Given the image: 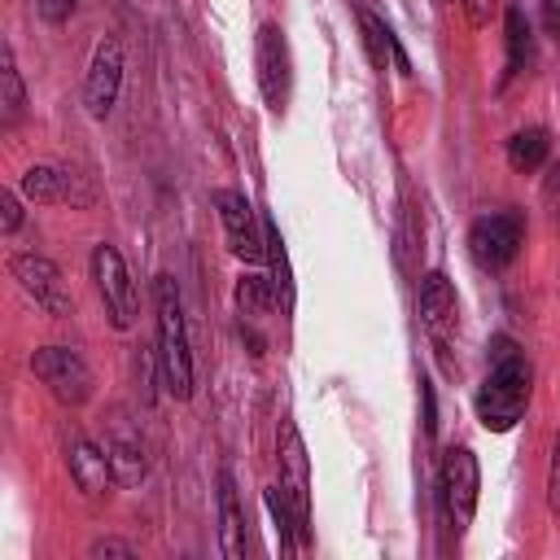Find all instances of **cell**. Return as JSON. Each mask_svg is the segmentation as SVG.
<instances>
[{
	"instance_id": "obj_7",
	"label": "cell",
	"mask_w": 560,
	"mask_h": 560,
	"mask_svg": "<svg viewBox=\"0 0 560 560\" xmlns=\"http://www.w3.org/2000/svg\"><path fill=\"white\" fill-rule=\"evenodd\" d=\"M92 280H96V293L105 302L109 324L114 328H131L136 315H140V298H136V284H131V271H127L122 254L109 241H101L92 249Z\"/></svg>"
},
{
	"instance_id": "obj_18",
	"label": "cell",
	"mask_w": 560,
	"mask_h": 560,
	"mask_svg": "<svg viewBox=\"0 0 560 560\" xmlns=\"http://www.w3.org/2000/svg\"><path fill=\"white\" fill-rule=\"evenodd\" d=\"M547 153H551V136L542 127H521L508 136V166L529 175L538 166H547Z\"/></svg>"
},
{
	"instance_id": "obj_9",
	"label": "cell",
	"mask_w": 560,
	"mask_h": 560,
	"mask_svg": "<svg viewBox=\"0 0 560 560\" xmlns=\"http://www.w3.org/2000/svg\"><path fill=\"white\" fill-rule=\"evenodd\" d=\"M214 210H219V223H223V236H228V249L241 258V262H258L267 254V236H262V223L249 206L245 192L236 188H214L210 192Z\"/></svg>"
},
{
	"instance_id": "obj_4",
	"label": "cell",
	"mask_w": 560,
	"mask_h": 560,
	"mask_svg": "<svg viewBox=\"0 0 560 560\" xmlns=\"http://www.w3.org/2000/svg\"><path fill=\"white\" fill-rule=\"evenodd\" d=\"M276 468H280V494L289 499L298 529H302V547H306L311 542V459H306V446L293 420H284L276 433Z\"/></svg>"
},
{
	"instance_id": "obj_14",
	"label": "cell",
	"mask_w": 560,
	"mask_h": 560,
	"mask_svg": "<svg viewBox=\"0 0 560 560\" xmlns=\"http://www.w3.org/2000/svg\"><path fill=\"white\" fill-rule=\"evenodd\" d=\"M22 192H26L31 201H44V206H57V201L92 206V201H96V192H92L79 175L61 171V166H31V171L22 175Z\"/></svg>"
},
{
	"instance_id": "obj_27",
	"label": "cell",
	"mask_w": 560,
	"mask_h": 560,
	"mask_svg": "<svg viewBox=\"0 0 560 560\" xmlns=\"http://www.w3.org/2000/svg\"><path fill=\"white\" fill-rule=\"evenodd\" d=\"M542 201L551 210H560V162H547V175H542Z\"/></svg>"
},
{
	"instance_id": "obj_21",
	"label": "cell",
	"mask_w": 560,
	"mask_h": 560,
	"mask_svg": "<svg viewBox=\"0 0 560 560\" xmlns=\"http://www.w3.org/2000/svg\"><path fill=\"white\" fill-rule=\"evenodd\" d=\"M262 236H267V262H271V284H276V298L280 306L289 311L293 306V271H289V254H284V236L271 219H262Z\"/></svg>"
},
{
	"instance_id": "obj_16",
	"label": "cell",
	"mask_w": 560,
	"mask_h": 560,
	"mask_svg": "<svg viewBox=\"0 0 560 560\" xmlns=\"http://www.w3.org/2000/svg\"><path fill=\"white\" fill-rule=\"evenodd\" d=\"M219 538H223V556L241 560L245 556V512H241V494H236V477L223 468L219 472Z\"/></svg>"
},
{
	"instance_id": "obj_30",
	"label": "cell",
	"mask_w": 560,
	"mask_h": 560,
	"mask_svg": "<svg viewBox=\"0 0 560 560\" xmlns=\"http://www.w3.org/2000/svg\"><path fill=\"white\" fill-rule=\"evenodd\" d=\"M542 18H547V31L560 35V0H542Z\"/></svg>"
},
{
	"instance_id": "obj_2",
	"label": "cell",
	"mask_w": 560,
	"mask_h": 560,
	"mask_svg": "<svg viewBox=\"0 0 560 560\" xmlns=\"http://www.w3.org/2000/svg\"><path fill=\"white\" fill-rule=\"evenodd\" d=\"M153 306H158V368L162 385L171 398H192V350H188V324H184V302L179 284L171 276L153 280Z\"/></svg>"
},
{
	"instance_id": "obj_24",
	"label": "cell",
	"mask_w": 560,
	"mask_h": 560,
	"mask_svg": "<svg viewBox=\"0 0 560 560\" xmlns=\"http://www.w3.org/2000/svg\"><path fill=\"white\" fill-rule=\"evenodd\" d=\"M547 503L551 512H560V433L551 442V464H547Z\"/></svg>"
},
{
	"instance_id": "obj_13",
	"label": "cell",
	"mask_w": 560,
	"mask_h": 560,
	"mask_svg": "<svg viewBox=\"0 0 560 560\" xmlns=\"http://www.w3.org/2000/svg\"><path fill=\"white\" fill-rule=\"evenodd\" d=\"M105 455H109V464H114V477H118V486H136V481H144V472H149V459H144V438H140V429L122 416V411H114L109 416V424H105Z\"/></svg>"
},
{
	"instance_id": "obj_3",
	"label": "cell",
	"mask_w": 560,
	"mask_h": 560,
	"mask_svg": "<svg viewBox=\"0 0 560 560\" xmlns=\"http://www.w3.org/2000/svg\"><path fill=\"white\" fill-rule=\"evenodd\" d=\"M525 241V214L521 210H490L481 219H472L468 228V254L481 271H503Z\"/></svg>"
},
{
	"instance_id": "obj_6",
	"label": "cell",
	"mask_w": 560,
	"mask_h": 560,
	"mask_svg": "<svg viewBox=\"0 0 560 560\" xmlns=\"http://www.w3.org/2000/svg\"><path fill=\"white\" fill-rule=\"evenodd\" d=\"M31 372L48 385V394L66 407H83L92 398V368L70 346H39L31 354Z\"/></svg>"
},
{
	"instance_id": "obj_20",
	"label": "cell",
	"mask_w": 560,
	"mask_h": 560,
	"mask_svg": "<svg viewBox=\"0 0 560 560\" xmlns=\"http://www.w3.org/2000/svg\"><path fill=\"white\" fill-rule=\"evenodd\" d=\"M503 22H508V70H503V79H512V74H525L529 61H534V31H529V18L521 9H508Z\"/></svg>"
},
{
	"instance_id": "obj_25",
	"label": "cell",
	"mask_w": 560,
	"mask_h": 560,
	"mask_svg": "<svg viewBox=\"0 0 560 560\" xmlns=\"http://www.w3.org/2000/svg\"><path fill=\"white\" fill-rule=\"evenodd\" d=\"M35 4H39V18L48 26H61V22H70V13H74L79 0H35Z\"/></svg>"
},
{
	"instance_id": "obj_29",
	"label": "cell",
	"mask_w": 560,
	"mask_h": 560,
	"mask_svg": "<svg viewBox=\"0 0 560 560\" xmlns=\"http://www.w3.org/2000/svg\"><path fill=\"white\" fill-rule=\"evenodd\" d=\"M420 402H424V433H433L438 429V407H433V385L429 381H420Z\"/></svg>"
},
{
	"instance_id": "obj_8",
	"label": "cell",
	"mask_w": 560,
	"mask_h": 560,
	"mask_svg": "<svg viewBox=\"0 0 560 560\" xmlns=\"http://www.w3.org/2000/svg\"><path fill=\"white\" fill-rule=\"evenodd\" d=\"M9 276H13L18 289H22L39 311H48L52 319L74 315V298H70V289H66V280H61V271H57L52 258H44V254H13V258H9Z\"/></svg>"
},
{
	"instance_id": "obj_23",
	"label": "cell",
	"mask_w": 560,
	"mask_h": 560,
	"mask_svg": "<svg viewBox=\"0 0 560 560\" xmlns=\"http://www.w3.org/2000/svg\"><path fill=\"white\" fill-rule=\"evenodd\" d=\"M18 228H22V201L13 188H0V232L13 236Z\"/></svg>"
},
{
	"instance_id": "obj_1",
	"label": "cell",
	"mask_w": 560,
	"mask_h": 560,
	"mask_svg": "<svg viewBox=\"0 0 560 560\" xmlns=\"http://www.w3.org/2000/svg\"><path fill=\"white\" fill-rule=\"evenodd\" d=\"M529 389H534V368L529 359L516 350L512 337H494L490 341V376L481 381L472 411L481 420L486 433H508L525 407H529Z\"/></svg>"
},
{
	"instance_id": "obj_28",
	"label": "cell",
	"mask_w": 560,
	"mask_h": 560,
	"mask_svg": "<svg viewBox=\"0 0 560 560\" xmlns=\"http://www.w3.org/2000/svg\"><path fill=\"white\" fill-rule=\"evenodd\" d=\"M459 4H464L468 26H486V22H490V13H494V0H459Z\"/></svg>"
},
{
	"instance_id": "obj_11",
	"label": "cell",
	"mask_w": 560,
	"mask_h": 560,
	"mask_svg": "<svg viewBox=\"0 0 560 560\" xmlns=\"http://www.w3.org/2000/svg\"><path fill=\"white\" fill-rule=\"evenodd\" d=\"M416 311H420L424 332L438 341V350H446L451 332L459 328V298H455V284L446 280V271H424V276H420Z\"/></svg>"
},
{
	"instance_id": "obj_5",
	"label": "cell",
	"mask_w": 560,
	"mask_h": 560,
	"mask_svg": "<svg viewBox=\"0 0 560 560\" xmlns=\"http://www.w3.org/2000/svg\"><path fill=\"white\" fill-rule=\"evenodd\" d=\"M477 490H481L477 455L468 446H451L442 455V468H438V499H442V512H446L455 534L468 529V521L477 512Z\"/></svg>"
},
{
	"instance_id": "obj_26",
	"label": "cell",
	"mask_w": 560,
	"mask_h": 560,
	"mask_svg": "<svg viewBox=\"0 0 560 560\" xmlns=\"http://www.w3.org/2000/svg\"><path fill=\"white\" fill-rule=\"evenodd\" d=\"M88 556H136V547L131 542H122V538H96L92 547H88Z\"/></svg>"
},
{
	"instance_id": "obj_17",
	"label": "cell",
	"mask_w": 560,
	"mask_h": 560,
	"mask_svg": "<svg viewBox=\"0 0 560 560\" xmlns=\"http://www.w3.org/2000/svg\"><path fill=\"white\" fill-rule=\"evenodd\" d=\"M359 31H363V44H368V57H372L376 70H389V61H394L402 74H411V61H407V52L398 48V39H394V31L385 26V18H376L372 9L359 4Z\"/></svg>"
},
{
	"instance_id": "obj_19",
	"label": "cell",
	"mask_w": 560,
	"mask_h": 560,
	"mask_svg": "<svg viewBox=\"0 0 560 560\" xmlns=\"http://www.w3.org/2000/svg\"><path fill=\"white\" fill-rule=\"evenodd\" d=\"M22 114H26V88H22L13 48L4 44V48H0V122H4V127H18Z\"/></svg>"
},
{
	"instance_id": "obj_15",
	"label": "cell",
	"mask_w": 560,
	"mask_h": 560,
	"mask_svg": "<svg viewBox=\"0 0 560 560\" xmlns=\"http://www.w3.org/2000/svg\"><path fill=\"white\" fill-rule=\"evenodd\" d=\"M66 464H70L74 486H79L88 499H105L109 486L118 481V477H114V464H109V455H105V446H96V442H88V438H70Z\"/></svg>"
},
{
	"instance_id": "obj_12",
	"label": "cell",
	"mask_w": 560,
	"mask_h": 560,
	"mask_svg": "<svg viewBox=\"0 0 560 560\" xmlns=\"http://www.w3.org/2000/svg\"><path fill=\"white\" fill-rule=\"evenodd\" d=\"M118 88H122V44L114 35H105L92 52V66H88V79H83V105L92 118H105L118 101Z\"/></svg>"
},
{
	"instance_id": "obj_31",
	"label": "cell",
	"mask_w": 560,
	"mask_h": 560,
	"mask_svg": "<svg viewBox=\"0 0 560 560\" xmlns=\"http://www.w3.org/2000/svg\"><path fill=\"white\" fill-rule=\"evenodd\" d=\"M438 4H442V9H446V4H451V0H438Z\"/></svg>"
},
{
	"instance_id": "obj_10",
	"label": "cell",
	"mask_w": 560,
	"mask_h": 560,
	"mask_svg": "<svg viewBox=\"0 0 560 560\" xmlns=\"http://www.w3.org/2000/svg\"><path fill=\"white\" fill-rule=\"evenodd\" d=\"M254 61H258V88H262V101L271 114H280L289 105V83H293V61H289V44H284V31L276 22H262L258 26V48H254Z\"/></svg>"
},
{
	"instance_id": "obj_22",
	"label": "cell",
	"mask_w": 560,
	"mask_h": 560,
	"mask_svg": "<svg viewBox=\"0 0 560 560\" xmlns=\"http://www.w3.org/2000/svg\"><path fill=\"white\" fill-rule=\"evenodd\" d=\"M280 298H276V284H271V276H241L236 280V311L245 315V319H262L271 306H276Z\"/></svg>"
}]
</instances>
